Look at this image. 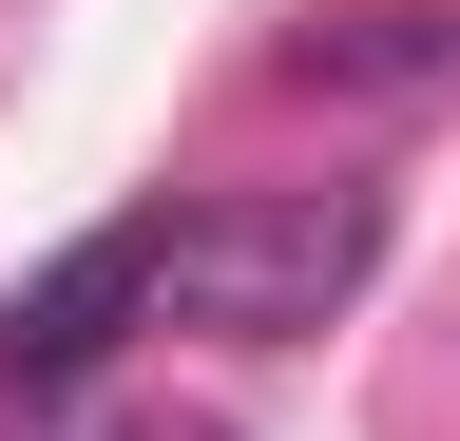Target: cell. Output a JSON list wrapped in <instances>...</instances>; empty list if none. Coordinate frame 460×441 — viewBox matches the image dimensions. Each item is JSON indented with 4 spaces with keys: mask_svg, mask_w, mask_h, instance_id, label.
<instances>
[{
    "mask_svg": "<svg viewBox=\"0 0 460 441\" xmlns=\"http://www.w3.org/2000/svg\"><path fill=\"white\" fill-rule=\"evenodd\" d=\"M384 269V192H211L172 211V326H230V346H288V326H326L345 288Z\"/></svg>",
    "mask_w": 460,
    "mask_h": 441,
    "instance_id": "1",
    "label": "cell"
},
{
    "mask_svg": "<svg viewBox=\"0 0 460 441\" xmlns=\"http://www.w3.org/2000/svg\"><path fill=\"white\" fill-rule=\"evenodd\" d=\"M135 307H172V211H115V231H77L39 269L20 307H0V384H77Z\"/></svg>",
    "mask_w": 460,
    "mask_h": 441,
    "instance_id": "2",
    "label": "cell"
},
{
    "mask_svg": "<svg viewBox=\"0 0 460 441\" xmlns=\"http://www.w3.org/2000/svg\"><path fill=\"white\" fill-rule=\"evenodd\" d=\"M422 77H460V0H365L288 39V96H422Z\"/></svg>",
    "mask_w": 460,
    "mask_h": 441,
    "instance_id": "3",
    "label": "cell"
},
{
    "mask_svg": "<svg viewBox=\"0 0 460 441\" xmlns=\"http://www.w3.org/2000/svg\"><path fill=\"white\" fill-rule=\"evenodd\" d=\"M135 441H230V422H135Z\"/></svg>",
    "mask_w": 460,
    "mask_h": 441,
    "instance_id": "4",
    "label": "cell"
}]
</instances>
